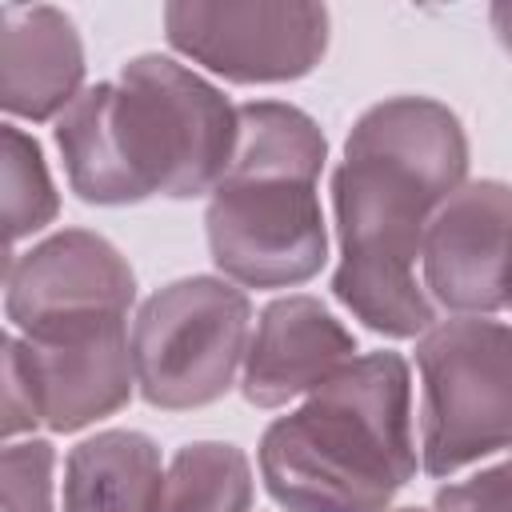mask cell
<instances>
[{
  "instance_id": "obj_1",
  "label": "cell",
  "mask_w": 512,
  "mask_h": 512,
  "mask_svg": "<svg viewBox=\"0 0 512 512\" xmlns=\"http://www.w3.org/2000/svg\"><path fill=\"white\" fill-rule=\"evenodd\" d=\"M468 184L460 116L432 96H388L360 112L332 168L340 264L332 296L388 340L424 336L436 304L416 276L424 232Z\"/></svg>"
},
{
  "instance_id": "obj_2",
  "label": "cell",
  "mask_w": 512,
  "mask_h": 512,
  "mask_svg": "<svg viewBox=\"0 0 512 512\" xmlns=\"http://www.w3.org/2000/svg\"><path fill=\"white\" fill-rule=\"evenodd\" d=\"M236 136L228 96L160 52L132 56L116 80L84 88L56 120L68 188L100 208L212 196Z\"/></svg>"
},
{
  "instance_id": "obj_3",
  "label": "cell",
  "mask_w": 512,
  "mask_h": 512,
  "mask_svg": "<svg viewBox=\"0 0 512 512\" xmlns=\"http://www.w3.org/2000/svg\"><path fill=\"white\" fill-rule=\"evenodd\" d=\"M256 464L284 512H388L416 476L408 360L356 356L264 428Z\"/></svg>"
},
{
  "instance_id": "obj_4",
  "label": "cell",
  "mask_w": 512,
  "mask_h": 512,
  "mask_svg": "<svg viewBox=\"0 0 512 512\" xmlns=\"http://www.w3.org/2000/svg\"><path fill=\"white\" fill-rule=\"evenodd\" d=\"M236 120L232 164L204 208L212 264L240 288H296L328 260L320 212L328 136L284 100H248Z\"/></svg>"
},
{
  "instance_id": "obj_5",
  "label": "cell",
  "mask_w": 512,
  "mask_h": 512,
  "mask_svg": "<svg viewBox=\"0 0 512 512\" xmlns=\"http://www.w3.org/2000/svg\"><path fill=\"white\" fill-rule=\"evenodd\" d=\"M420 468L436 480L512 448V328L488 316L436 320L416 340Z\"/></svg>"
},
{
  "instance_id": "obj_6",
  "label": "cell",
  "mask_w": 512,
  "mask_h": 512,
  "mask_svg": "<svg viewBox=\"0 0 512 512\" xmlns=\"http://www.w3.org/2000/svg\"><path fill=\"white\" fill-rule=\"evenodd\" d=\"M252 300L224 276H184L156 288L132 320V368L144 404L208 408L236 384L248 356Z\"/></svg>"
},
{
  "instance_id": "obj_7",
  "label": "cell",
  "mask_w": 512,
  "mask_h": 512,
  "mask_svg": "<svg viewBox=\"0 0 512 512\" xmlns=\"http://www.w3.org/2000/svg\"><path fill=\"white\" fill-rule=\"evenodd\" d=\"M136 392L128 316H84L4 336V436L80 432L120 412Z\"/></svg>"
},
{
  "instance_id": "obj_8",
  "label": "cell",
  "mask_w": 512,
  "mask_h": 512,
  "mask_svg": "<svg viewBox=\"0 0 512 512\" xmlns=\"http://www.w3.org/2000/svg\"><path fill=\"white\" fill-rule=\"evenodd\" d=\"M332 16L308 0H172L164 40L228 84H288L328 52Z\"/></svg>"
},
{
  "instance_id": "obj_9",
  "label": "cell",
  "mask_w": 512,
  "mask_h": 512,
  "mask_svg": "<svg viewBox=\"0 0 512 512\" xmlns=\"http://www.w3.org/2000/svg\"><path fill=\"white\" fill-rule=\"evenodd\" d=\"M132 304L136 272L100 232L60 228L28 252H8L4 316L20 336L84 316H128Z\"/></svg>"
},
{
  "instance_id": "obj_10",
  "label": "cell",
  "mask_w": 512,
  "mask_h": 512,
  "mask_svg": "<svg viewBox=\"0 0 512 512\" xmlns=\"http://www.w3.org/2000/svg\"><path fill=\"white\" fill-rule=\"evenodd\" d=\"M420 280L432 304L460 316L512 308V184L468 180L424 232Z\"/></svg>"
},
{
  "instance_id": "obj_11",
  "label": "cell",
  "mask_w": 512,
  "mask_h": 512,
  "mask_svg": "<svg viewBox=\"0 0 512 512\" xmlns=\"http://www.w3.org/2000/svg\"><path fill=\"white\" fill-rule=\"evenodd\" d=\"M352 360L356 336L316 296H280L256 320L240 372V396L252 408H284L312 396Z\"/></svg>"
},
{
  "instance_id": "obj_12",
  "label": "cell",
  "mask_w": 512,
  "mask_h": 512,
  "mask_svg": "<svg viewBox=\"0 0 512 512\" xmlns=\"http://www.w3.org/2000/svg\"><path fill=\"white\" fill-rule=\"evenodd\" d=\"M84 44L52 4H0V104L8 116L60 120L84 92Z\"/></svg>"
},
{
  "instance_id": "obj_13",
  "label": "cell",
  "mask_w": 512,
  "mask_h": 512,
  "mask_svg": "<svg viewBox=\"0 0 512 512\" xmlns=\"http://www.w3.org/2000/svg\"><path fill=\"white\" fill-rule=\"evenodd\" d=\"M164 464L152 436L104 428L64 460V512H156Z\"/></svg>"
},
{
  "instance_id": "obj_14",
  "label": "cell",
  "mask_w": 512,
  "mask_h": 512,
  "mask_svg": "<svg viewBox=\"0 0 512 512\" xmlns=\"http://www.w3.org/2000/svg\"><path fill=\"white\" fill-rule=\"evenodd\" d=\"M248 508H252V464L244 448L228 440H192L172 452L156 512H248Z\"/></svg>"
},
{
  "instance_id": "obj_15",
  "label": "cell",
  "mask_w": 512,
  "mask_h": 512,
  "mask_svg": "<svg viewBox=\"0 0 512 512\" xmlns=\"http://www.w3.org/2000/svg\"><path fill=\"white\" fill-rule=\"evenodd\" d=\"M0 140H4V228H8V248L16 252L24 236L48 228L60 216V196L36 136L20 132L16 124H4Z\"/></svg>"
},
{
  "instance_id": "obj_16",
  "label": "cell",
  "mask_w": 512,
  "mask_h": 512,
  "mask_svg": "<svg viewBox=\"0 0 512 512\" xmlns=\"http://www.w3.org/2000/svg\"><path fill=\"white\" fill-rule=\"evenodd\" d=\"M52 468L56 448L52 440H8L0 456V484H4V512H56L52 508Z\"/></svg>"
},
{
  "instance_id": "obj_17",
  "label": "cell",
  "mask_w": 512,
  "mask_h": 512,
  "mask_svg": "<svg viewBox=\"0 0 512 512\" xmlns=\"http://www.w3.org/2000/svg\"><path fill=\"white\" fill-rule=\"evenodd\" d=\"M432 512H512V456L432 496Z\"/></svg>"
},
{
  "instance_id": "obj_18",
  "label": "cell",
  "mask_w": 512,
  "mask_h": 512,
  "mask_svg": "<svg viewBox=\"0 0 512 512\" xmlns=\"http://www.w3.org/2000/svg\"><path fill=\"white\" fill-rule=\"evenodd\" d=\"M488 24H492V32H496L500 48L512 56V0L492 4V8H488Z\"/></svg>"
},
{
  "instance_id": "obj_19",
  "label": "cell",
  "mask_w": 512,
  "mask_h": 512,
  "mask_svg": "<svg viewBox=\"0 0 512 512\" xmlns=\"http://www.w3.org/2000/svg\"><path fill=\"white\" fill-rule=\"evenodd\" d=\"M396 512H428V508H396Z\"/></svg>"
}]
</instances>
